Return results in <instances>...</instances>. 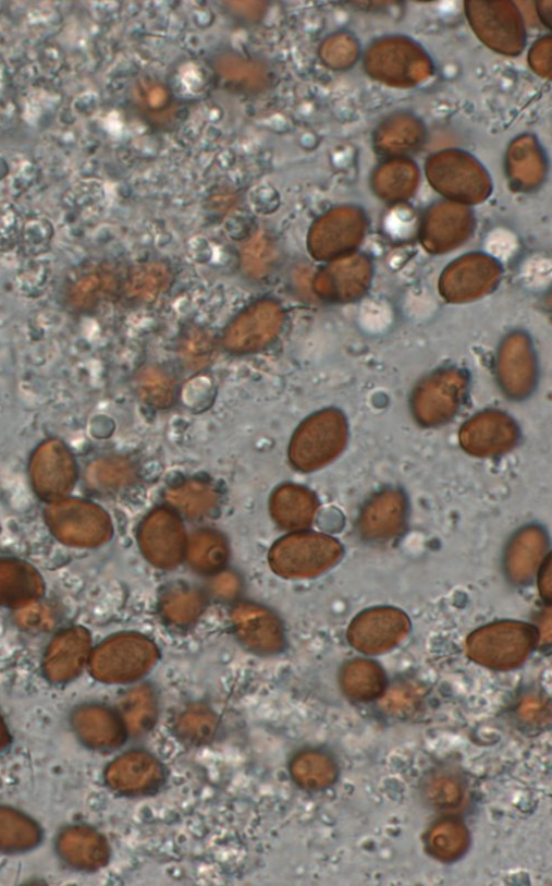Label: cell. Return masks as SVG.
<instances>
[{
  "mask_svg": "<svg viewBox=\"0 0 552 886\" xmlns=\"http://www.w3.org/2000/svg\"><path fill=\"white\" fill-rule=\"evenodd\" d=\"M282 325L280 305L273 301H260L232 321L224 335V347L240 354L258 352L277 339Z\"/></svg>",
  "mask_w": 552,
  "mask_h": 886,
  "instance_id": "6",
  "label": "cell"
},
{
  "mask_svg": "<svg viewBox=\"0 0 552 886\" xmlns=\"http://www.w3.org/2000/svg\"><path fill=\"white\" fill-rule=\"evenodd\" d=\"M21 621L27 628L44 629L50 627L52 618L45 608L33 606L23 610Z\"/></svg>",
  "mask_w": 552,
  "mask_h": 886,
  "instance_id": "38",
  "label": "cell"
},
{
  "mask_svg": "<svg viewBox=\"0 0 552 886\" xmlns=\"http://www.w3.org/2000/svg\"><path fill=\"white\" fill-rule=\"evenodd\" d=\"M414 688L403 687L393 689L391 694L387 696V707L389 711L406 712L415 704L418 699V692L414 694Z\"/></svg>",
  "mask_w": 552,
  "mask_h": 886,
  "instance_id": "37",
  "label": "cell"
},
{
  "mask_svg": "<svg viewBox=\"0 0 552 886\" xmlns=\"http://www.w3.org/2000/svg\"><path fill=\"white\" fill-rule=\"evenodd\" d=\"M106 780L110 788L120 793L144 794L162 785L164 769L148 753L128 752L109 765Z\"/></svg>",
  "mask_w": 552,
  "mask_h": 886,
  "instance_id": "11",
  "label": "cell"
},
{
  "mask_svg": "<svg viewBox=\"0 0 552 886\" xmlns=\"http://www.w3.org/2000/svg\"><path fill=\"white\" fill-rule=\"evenodd\" d=\"M176 385L173 378L157 367H148L138 377L142 399L155 409H169L175 398Z\"/></svg>",
  "mask_w": 552,
  "mask_h": 886,
  "instance_id": "30",
  "label": "cell"
},
{
  "mask_svg": "<svg viewBox=\"0 0 552 886\" xmlns=\"http://www.w3.org/2000/svg\"><path fill=\"white\" fill-rule=\"evenodd\" d=\"M61 858L71 866L81 870H96L103 866L109 858L105 838L87 827H71L58 840Z\"/></svg>",
  "mask_w": 552,
  "mask_h": 886,
  "instance_id": "16",
  "label": "cell"
},
{
  "mask_svg": "<svg viewBox=\"0 0 552 886\" xmlns=\"http://www.w3.org/2000/svg\"><path fill=\"white\" fill-rule=\"evenodd\" d=\"M34 486L42 498L56 500L73 486L75 465L66 447L56 440L41 445L32 461Z\"/></svg>",
  "mask_w": 552,
  "mask_h": 886,
  "instance_id": "9",
  "label": "cell"
},
{
  "mask_svg": "<svg viewBox=\"0 0 552 886\" xmlns=\"http://www.w3.org/2000/svg\"><path fill=\"white\" fill-rule=\"evenodd\" d=\"M110 287L111 282L106 275H89L74 284L72 301L78 307H89L97 303Z\"/></svg>",
  "mask_w": 552,
  "mask_h": 886,
  "instance_id": "35",
  "label": "cell"
},
{
  "mask_svg": "<svg viewBox=\"0 0 552 886\" xmlns=\"http://www.w3.org/2000/svg\"><path fill=\"white\" fill-rule=\"evenodd\" d=\"M409 630V618L403 611L387 607L376 608L360 614L353 621L348 640L363 654L380 655L398 646Z\"/></svg>",
  "mask_w": 552,
  "mask_h": 886,
  "instance_id": "7",
  "label": "cell"
},
{
  "mask_svg": "<svg viewBox=\"0 0 552 886\" xmlns=\"http://www.w3.org/2000/svg\"><path fill=\"white\" fill-rule=\"evenodd\" d=\"M44 592L37 572L22 561L0 559V604L27 606Z\"/></svg>",
  "mask_w": 552,
  "mask_h": 886,
  "instance_id": "17",
  "label": "cell"
},
{
  "mask_svg": "<svg viewBox=\"0 0 552 886\" xmlns=\"http://www.w3.org/2000/svg\"><path fill=\"white\" fill-rule=\"evenodd\" d=\"M168 501L179 511L191 518L210 513L218 501L214 489L207 482L189 480L168 493Z\"/></svg>",
  "mask_w": 552,
  "mask_h": 886,
  "instance_id": "24",
  "label": "cell"
},
{
  "mask_svg": "<svg viewBox=\"0 0 552 886\" xmlns=\"http://www.w3.org/2000/svg\"><path fill=\"white\" fill-rule=\"evenodd\" d=\"M135 472L124 459L108 458L96 461L88 471L91 486L101 490H118L131 485Z\"/></svg>",
  "mask_w": 552,
  "mask_h": 886,
  "instance_id": "31",
  "label": "cell"
},
{
  "mask_svg": "<svg viewBox=\"0 0 552 886\" xmlns=\"http://www.w3.org/2000/svg\"><path fill=\"white\" fill-rule=\"evenodd\" d=\"M144 98L146 107L151 111L163 110L170 104V93L161 85H150L145 90Z\"/></svg>",
  "mask_w": 552,
  "mask_h": 886,
  "instance_id": "39",
  "label": "cell"
},
{
  "mask_svg": "<svg viewBox=\"0 0 552 886\" xmlns=\"http://www.w3.org/2000/svg\"><path fill=\"white\" fill-rule=\"evenodd\" d=\"M52 532L64 543L93 547L106 542L111 534L108 515L98 507L78 500L53 505L47 511Z\"/></svg>",
  "mask_w": 552,
  "mask_h": 886,
  "instance_id": "4",
  "label": "cell"
},
{
  "mask_svg": "<svg viewBox=\"0 0 552 886\" xmlns=\"http://www.w3.org/2000/svg\"><path fill=\"white\" fill-rule=\"evenodd\" d=\"M212 590L219 597L229 599L234 597L236 593L240 592L241 583L238 578L230 573H225L214 580Z\"/></svg>",
  "mask_w": 552,
  "mask_h": 886,
  "instance_id": "40",
  "label": "cell"
},
{
  "mask_svg": "<svg viewBox=\"0 0 552 886\" xmlns=\"http://www.w3.org/2000/svg\"><path fill=\"white\" fill-rule=\"evenodd\" d=\"M464 794L465 788L462 779L451 772H434L425 781V796L434 809H457Z\"/></svg>",
  "mask_w": 552,
  "mask_h": 886,
  "instance_id": "29",
  "label": "cell"
},
{
  "mask_svg": "<svg viewBox=\"0 0 552 886\" xmlns=\"http://www.w3.org/2000/svg\"><path fill=\"white\" fill-rule=\"evenodd\" d=\"M548 537L538 526H528L511 541L505 555V570L512 582L529 583L538 572L547 554Z\"/></svg>",
  "mask_w": 552,
  "mask_h": 886,
  "instance_id": "15",
  "label": "cell"
},
{
  "mask_svg": "<svg viewBox=\"0 0 552 886\" xmlns=\"http://www.w3.org/2000/svg\"><path fill=\"white\" fill-rule=\"evenodd\" d=\"M161 608L171 622L188 624L201 614L204 597L195 590L174 587L163 596Z\"/></svg>",
  "mask_w": 552,
  "mask_h": 886,
  "instance_id": "32",
  "label": "cell"
},
{
  "mask_svg": "<svg viewBox=\"0 0 552 886\" xmlns=\"http://www.w3.org/2000/svg\"><path fill=\"white\" fill-rule=\"evenodd\" d=\"M38 826L25 815L0 809V851L21 852L33 849L40 841Z\"/></svg>",
  "mask_w": 552,
  "mask_h": 886,
  "instance_id": "23",
  "label": "cell"
},
{
  "mask_svg": "<svg viewBox=\"0 0 552 886\" xmlns=\"http://www.w3.org/2000/svg\"><path fill=\"white\" fill-rule=\"evenodd\" d=\"M536 643L535 630L523 622L501 621L471 633L467 653L471 660L496 670L522 665Z\"/></svg>",
  "mask_w": 552,
  "mask_h": 886,
  "instance_id": "1",
  "label": "cell"
},
{
  "mask_svg": "<svg viewBox=\"0 0 552 886\" xmlns=\"http://www.w3.org/2000/svg\"><path fill=\"white\" fill-rule=\"evenodd\" d=\"M274 262L275 250L267 236H256L244 251V269L254 278L259 279L268 276Z\"/></svg>",
  "mask_w": 552,
  "mask_h": 886,
  "instance_id": "34",
  "label": "cell"
},
{
  "mask_svg": "<svg viewBox=\"0 0 552 886\" xmlns=\"http://www.w3.org/2000/svg\"><path fill=\"white\" fill-rule=\"evenodd\" d=\"M157 660V651L146 638L121 634L106 641L91 658L93 675L106 683H125L143 677Z\"/></svg>",
  "mask_w": 552,
  "mask_h": 886,
  "instance_id": "3",
  "label": "cell"
},
{
  "mask_svg": "<svg viewBox=\"0 0 552 886\" xmlns=\"http://www.w3.org/2000/svg\"><path fill=\"white\" fill-rule=\"evenodd\" d=\"M468 832L466 827L453 820L438 823L428 835V848L431 853L442 861H453L461 858L468 847Z\"/></svg>",
  "mask_w": 552,
  "mask_h": 886,
  "instance_id": "27",
  "label": "cell"
},
{
  "mask_svg": "<svg viewBox=\"0 0 552 886\" xmlns=\"http://www.w3.org/2000/svg\"><path fill=\"white\" fill-rule=\"evenodd\" d=\"M341 683L349 697L357 701H369L383 693L385 676L375 663L355 660L344 668Z\"/></svg>",
  "mask_w": 552,
  "mask_h": 886,
  "instance_id": "22",
  "label": "cell"
},
{
  "mask_svg": "<svg viewBox=\"0 0 552 886\" xmlns=\"http://www.w3.org/2000/svg\"><path fill=\"white\" fill-rule=\"evenodd\" d=\"M344 440L345 433L339 418L321 414L298 429L292 440L291 460L304 471L319 469L341 452Z\"/></svg>",
  "mask_w": 552,
  "mask_h": 886,
  "instance_id": "5",
  "label": "cell"
},
{
  "mask_svg": "<svg viewBox=\"0 0 552 886\" xmlns=\"http://www.w3.org/2000/svg\"><path fill=\"white\" fill-rule=\"evenodd\" d=\"M213 69L224 82L248 93H260L269 85L266 66L241 54L223 53L213 60Z\"/></svg>",
  "mask_w": 552,
  "mask_h": 886,
  "instance_id": "18",
  "label": "cell"
},
{
  "mask_svg": "<svg viewBox=\"0 0 552 886\" xmlns=\"http://www.w3.org/2000/svg\"><path fill=\"white\" fill-rule=\"evenodd\" d=\"M75 735L89 748L110 750L124 740L123 721L112 709L100 705H87L76 709L72 716Z\"/></svg>",
  "mask_w": 552,
  "mask_h": 886,
  "instance_id": "14",
  "label": "cell"
},
{
  "mask_svg": "<svg viewBox=\"0 0 552 886\" xmlns=\"http://www.w3.org/2000/svg\"><path fill=\"white\" fill-rule=\"evenodd\" d=\"M175 730L179 738L187 744H207L217 733L218 718L209 708L194 705L179 716Z\"/></svg>",
  "mask_w": 552,
  "mask_h": 886,
  "instance_id": "28",
  "label": "cell"
},
{
  "mask_svg": "<svg viewBox=\"0 0 552 886\" xmlns=\"http://www.w3.org/2000/svg\"><path fill=\"white\" fill-rule=\"evenodd\" d=\"M226 10L236 19H242L248 23H256L261 20L266 13L267 5L265 3H226Z\"/></svg>",
  "mask_w": 552,
  "mask_h": 886,
  "instance_id": "36",
  "label": "cell"
},
{
  "mask_svg": "<svg viewBox=\"0 0 552 886\" xmlns=\"http://www.w3.org/2000/svg\"><path fill=\"white\" fill-rule=\"evenodd\" d=\"M551 571H552V569H551V559H549V560L545 561L544 567H543L542 571L540 572V579H539L540 594L545 600H550L551 596H552Z\"/></svg>",
  "mask_w": 552,
  "mask_h": 886,
  "instance_id": "41",
  "label": "cell"
},
{
  "mask_svg": "<svg viewBox=\"0 0 552 886\" xmlns=\"http://www.w3.org/2000/svg\"><path fill=\"white\" fill-rule=\"evenodd\" d=\"M170 283V272L162 265H146L138 268L127 286L131 295L142 300H152L159 296Z\"/></svg>",
  "mask_w": 552,
  "mask_h": 886,
  "instance_id": "33",
  "label": "cell"
},
{
  "mask_svg": "<svg viewBox=\"0 0 552 886\" xmlns=\"http://www.w3.org/2000/svg\"><path fill=\"white\" fill-rule=\"evenodd\" d=\"M140 544L147 558L164 569L177 566L187 547L181 521L168 510L156 511L145 521Z\"/></svg>",
  "mask_w": 552,
  "mask_h": 886,
  "instance_id": "8",
  "label": "cell"
},
{
  "mask_svg": "<svg viewBox=\"0 0 552 886\" xmlns=\"http://www.w3.org/2000/svg\"><path fill=\"white\" fill-rule=\"evenodd\" d=\"M232 621L236 634L253 652L272 655L282 650L281 623L268 610L253 604H242L233 609Z\"/></svg>",
  "mask_w": 552,
  "mask_h": 886,
  "instance_id": "12",
  "label": "cell"
},
{
  "mask_svg": "<svg viewBox=\"0 0 552 886\" xmlns=\"http://www.w3.org/2000/svg\"><path fill=\"white\" fill-rule=\"evenodd\" d=\"M291 774L300 787L308 790H323L335 782L338 766L328 754L306 751L293 758Z\"/></svg>",
  "mask_w": 552,
  "mask_h": 886,
  "instance_id": "20",
  "label": "cell"
},
{
  "mask_svg": "<svg viewBox=\"0 0 552 886\" xmlns=\"http://www.w3.org/2000/svg\"><path fill=\"white\" fill-rule=\"evenodd\" d=\"M10 741L9 731L2 718H0V751H2Z\"/></svg>",
  "mask_w": 552,
  "mask_h": 886,
  "instance_id": "42",
  "label": "cell"
},
{
  "mask_svg": "<svg viewBox=\"0 0 552 886\" xmlns=\"http://www.w3.org/2000/svg\"><path fill=\"white\" fill-rule=\"evenodd\" d=\"M407 501L398 490H384L376 495L361 511L358 529L371 542H387L397 537L405 527Z\"/></svg>",
  "mask_w": 552,
  "mask_h": 886,
  "instance_id": "10",
  "label": "cell"
},
{
  "mask_svg": "<svg viewBox=\"0 0 552 886\" xmlns=\"http://www.w3.org/2000/svg\"><path fill=\"white\" fill-rule=\"evenodd\" d=\"M186 549L192 566L204 573L219 571L228 557L224 539L212 531H200L194 534Z\"/></svg>",
  "mask_w": 552,
  "mask_h": 886,
  "instance_id": "26",
  "label": "cell"
},
{
  "mask_svg": "<svg viewBox=\"0 0 552 886\" xmlns=\"http://www.w3.org/2000/svg\"><path fill=\"white\" fill-rule=\"evenodd\" d=\"M462 441L469 452L487 456L506 450L514 441V433L505 424L483 422L467 428Z\"/></svg>",
  "mask_w": 552,
  "mask_h": 886,
  "instance_id": "25",
  "label": "cell"
},
{
  "mask_svg": "<svg viewBox=\"0 0 552 886\" xmlns=\"http://www.w3.org/2000/svg\"><path fill=\"white\" fill-rule=\"evenodd\" d=\"M90 638L86 630L73 628L61 632L47 653L45 671L56 683H64L82 672L88 660Z\"/></svg>",
  "mask_w": 552,
  "mask_h": 886,
  "instance_id": "13",
  "label": "cell"
},
{
  "mask_svg": "<svg viewBox=\"0 0 552 886\" xmlns=\"http://www.w3.org/2000/svg\"><path fill=\"white\" fill-rule=\"evenodd\" d=\"M342 556L343 547L334 538L302 533L280 541L272 549L271 563L286 578H312L332 569Z\"/></svg>",
  "mask_w": 552,
  "mask_h": 886,
  "instance_id": "2",
  "label": "cell"
},
{
  "mask_svg": "<svg viewBox=\"0 0 552 886\" xmlns=\"http://www.w3.org/2000/svg\"><path fill=\"white\" fill-rule=\"evenodd\" d=\"M125 730L134 737L147 733L157 718V700L150 688L142 685L130 690L120 703Z\"/></svg>",
  "mask_w": 552,
  "mask_h": 886,
  "instance_id": "21",
  "label": "cell"
},
{
  "mask_svg": "<svg viewBox=\"0 0 552 886\" xmlns=\"http://www.w3.org/2000/svg\"><path fill=\"white\" fill-rule=\"evenodd\" d=\"M317 509V499L309 491L299 487L281 488L272 502V511L277 521L291 530L308 526Z\"/></svg>",
  "mask_w": 552,
  "mask_h": 886,
  "instance_id": "19",
  "label": "cell"
}]
</instances>
